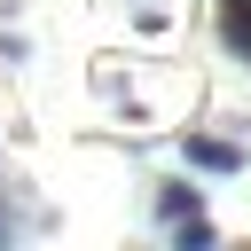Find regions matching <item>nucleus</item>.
Returning <instances> with one entry per match:
<instances>
[{"label": "nucleus", "mask_w": 251, "mask_h": 251, "mask_svg": "<svg viewBox=\"0 0 251 251\" xmlns=\"http://www.w3.org/2000/svg\"><path fill=\"white\" fill-rule=\"evenodd\" d=\"M188 165H204V173H235L243 157H235L227 141H204V133H188Z\"/></svg>", "instance_id": "f257e3e1"}, {"label": "nucleus", "mask_w": 251, "mask_h": 251, "mask_svg": "<svg viewBox=\"0 0 251 251\" xmlns=\"http://www.w3.org/2000/svg\"><path fill=\"white\" fill-rule=\"evenodd\" d=\"M227 39H235V47H251V0H235V8H227Z\"/></svg>", "instance_id": "f03ea898"}]
</instances>
